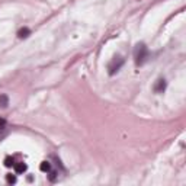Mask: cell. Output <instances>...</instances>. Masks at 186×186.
<instances>
[{
	"label": "cell",
	"mask_w": 186,
	"mask_h": 186,
	"mask_svg": "<svg viewBox=\"0 0 186 186\" xmlns=\"http://www.w3.org/2000/svg\"><path fill=\"white\" fill-rule=\"evenodd\" d=\"M7 134V127H6V121L0 118V140Z\"/></svg>",
	"instance_id": "5b68a950"
},
{
	"label": "cell",
	"mask_w": 186,
	"mask_h": 186,
	"mask_svg": "<svg viewBox=\"0 0 186 186\" xmlns=\"http://www.w3.org/2000/svg\"><path fill=\"white\" fill-rule=\"evenodd\" d=\"M13 167H15V172L18 173V175H22L25 170H26V164L23 163V161H19V163H15L13 164Z\"/></svg>",
	"instance_id": "277c9868"
},
{
	"label": "cell",
	"mask_w": 186,
	"mask_h": 186,
	"mask_svg": "<svg viewBox=\"0 0 186 186\" xmlns=\"http://www.w3.org/2000/svg\"><path fill=\"white\" fill-rule=\"evenodd\" d=\"M6 180H7L9 185H13V183H16V176L15 175H7L6 176Z\"/></svg>",
	"instance_id": "9c48e42d"
},
{
	"label": "cell",
	"mask_w": 186,
	"mask_h": 186,
	"mask_svg": "<svg viewBox=\"0 0 186 186\" xmlns=\"http://www.w3.org/2000/svg\"><path fill=\"white\" fill-rule=\"evenodd\" d=\"M124 58L121 57V55H115L113 58L111 60V63L108 64V73L111 76H113L115 73H118L119 70H121V67L124 66Z\"/></svg>",
	"instance_id": "7a4b0ae2"
},
{
	"label": "cell",
	"mask_w": 186,
	"mask_h": 186,
	"mask_svg": "<svg viewBox=\"0 0 186 186\" xmlns=\"http://www.w3.org/2000/svg\"><path fill=\"white\" fill-rule=\"evenodd\" d=\"M15 163H13V158L12 157H6V160H4V166H7V167H10V166H13Z\"/></svg>",
	"instance_id": "30bf717a"
},
{
	"label": "cell",
	"mask_w": 186,
	"mask_h": 186,
	"mask_svg": "<svg viewBox=\"0 0 186 186\" xmlns=\"http://www.w3.org/2000/svg\"><path fill=\"white\" fill-rule=\"evenodd\" d=\"M166 86H167L166 80H164V79H158L157 83L154 84V92H156V93H163V92L166 90Z\"/></svg>",
	"instance_id": "3957f363"
},
{
	"label": "cell",
	"mask_w": 186,
	"mask_h": 186,
	"mask_svg": "<svg viewBox=\"0 0 186 186\" xmlns=\"http://www.w3.org/2000/svg\"><path fill=\"white\" fill-rule=\"evenodd\" d=\"M39 169H41L42 172L48 173L52 167H51V163H50V161H42V163H41V166H39Z\"/></svg>",
	"instance_id": "8992f818"
},
{
	"label": "cell",
	"mask_w": 186,
	"mask_h": 186,
	"mask_svg": "<svg viewBox=\"0 0 186 186\" xmlns=\"http://www.w3.org/2000/svg\"><path fill=\"white\" fill-rule=\"evenodd\" d=\"M149 58V48L146 47V44L140 42L135 45L134 48V60H135V64L137 66H143Z\"/></svg>",
	"instance_id": "6da1fadb"
},
{
	"label": "cell",
	"mask_w": 186,
	"mask_h": 186,
	"mask_svg": "<svg viewBox=\"0 0 186 186\" xmlns=\"http://www.w3.org/2000/svg\"><path fill=\"white\" fill-rule=\"evenodd\" d=\"M9 105V99L6 95H0V108H6Z\"/></svg>",
	"instance_id": "ba28073f"
},
{
	"label": "cell",
	"mask_w": 186,
	"mask_h": 186,
	"mask_svg": "<svg viewBox=\"0 0 186 186\" xmlns=\"http://www.w3.org/2000/svg\"><path fill=\"white\" fill-rule=\"evenodd\" d=\"M31 34V31L28 29V28H22V29H19V32H18V37L19 38H26L28 35Z\"/></svg>",
	"instance_id": "52a82bcc"
}]
</instances>
